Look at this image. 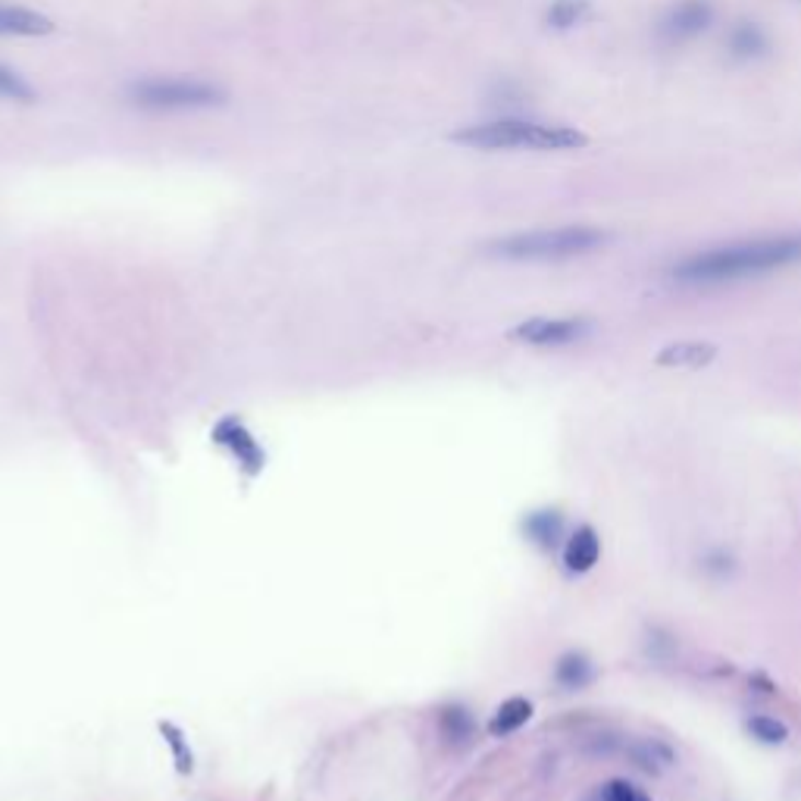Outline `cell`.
Instances as JSON below:
<instances>
[{
  "mask_svg": "<svg viewBox=\"0 0 801 801\" xmlns=\"http://www.w3.org/2000/svg\"><path fill=\"white\" fill-rule=\"evenodd\" d=\"M801 260V235H779V239H755L735 245L708 247L692 254L673 267V279L686 286H723L764 276L774 269L792 267Z\"/></svg>",
  "mask_w": 801,
  "mask_h": 801,
  "instance_id": "1",
  "label": "cell"
},
{
  "mask_svg": "<svg viewBox=\"0 0 801 801\" xmlns=\"http://www.w3.org/2000/svg\"><path fill=\"white\" fill-rule=\"evenodd\" d=\"M454 141L479 151H570L582 148L585 135L570 126H548L535 119H495L454 132Z\"/></svg>",
  "mask_w": 801,
  "mask_h": 801,
  "instance_id": "2",
  "label": "cell"
},
{
  "mask_svg": "<svg viewBox=\"0 0 801 801\" xmlns=\"http://www.w3.org/2000/svg\"><path fill=\"white\" fill-rule=\"evenodd\" d=\"M607 242V235L595 225H560V229H533L491 242L489 254L501 260H570L595 251Z\"/></svg>",
  "mask_w": 801,
  "mask_h": 801,
  "instance_id": "3",
  "label": "cell"
},
{
  "mask_svg": "<svg viewBox=\"0 0 801 801\" xmlns=\"http://www.w3.org/2000/svg\"><path fill=\"white\" fill-rule=\"evenodd\" d=\"M129 101L144 111H207L223 104L225 91L204 79H141L129 85Z\"/></svg>",
  "mask_w": 801,
  "mask_h": 801,
  "instance_id": "4",
  "label": "cell"
},
{
  "mask_svg": "<svg viewBox=\"0 0 801 801\" xmlns=\"http://www.w3.org/2000/svg\"><path fill=\"white\" fill-rule=\"evenodd\" d=\"M713 23V3L711 0H676L664 13V20L658 25L661 38L668 45H686L692 38L705 35Z\"/></svg>",
  "mask_w": 801,
  "mask_h": 801,
  "instance_id": "5",
  "label": "cell"
},
{
  "mask_svg": "<svg viewBox=\"0 0 801 801\" xmlns=\"http://www.w3.org/2000/svg\"><path fill=\"white\" fill-rule=\"evenodd\" d=\"M592 329L589 320H548V316H535L520 323L511 333L516 341H526V345H538V348H557V345H573L579 338H585Z\"/></svg>",
  "mask_w": 801,
  "mask_h": 801,
  "instance_id": "6",
  "label": "cell"
},
{
  "mask_svg": "<svg viewBox=\"0 0 801 801\" xmlns=\"http://www.w3.org/2000/svg\"><path fill=\"white\" fill-rule=\"evenodd\" d=\"M213 442H220V445L229 448V451H232V457H235V461H239V464H242L251 476H254V473H260L264 464H267V457H264L260 445L254 442V436H251V432H247L245 426L239 423L235 417H229V420H223V423L213 429Z\"/></svg>",
  "mask_w": 801,
  "mask_h": 801,
  "instance_id": "7",
  "label": "cell"
},
{
  "mask_svg": "<svg viewBox=\"0 0 801 801\" xmlns=\"http://www.w3.org/2000/svg\"><path fill=\"white\" fill-rule=\"evenodd\" d=\"M54 23L25 7H0V38H38L50 35Z\"/></svg>",
  "mask_w": 801,
  "mask_h": 801,
  "instance_id": "8",
  "label": "cell"
},
{
  "mask_svg": "<svg viewBox=\"0 0 801 801\" xmlns=\"http://www.w3.org/2000/svg\"><path fill=\"white\" fill-rule=\"evenodd\" d=\"M713 357H717V348L711 341H676V345L661 348L658 367H664V370H701L711 363Z\"/></svg>",
  "mask_w": 801,
  "mask_h": 801,
  "instance_id": "9",
  "label": "cell"
},
{
  "mask_svg": "<svg viewBox=\"0 0 801 801\" xmlns=\"http://www.w3.org/2000/svg\"><path fill=\"white\" fill-rule=\"evenodd\" d=\"M727 50L733 60H757L770 50V42H767V32L761 28L757 23H735L727 35Z\"/></svg>",
  "mask_w": 801,
  "mask_h": 801,
  "instance_id": "10",
  "label": "cell"
},
{
  "mask_svg": "<svg viewBox=\"0 0 801 801\" xmlns=\"http://www.w3.org/2000/svg\"><path fill=\"white\" fill-rule=\"evenodd\" d=\"M601 542L592 526H579L577 533L570 535L567 548H564V564L573 570V573H589L595 564H599Z\"/></svg>",
  "mask_w": 801,
  "mask_h": 801,
  "instance_id": "11",
  "label": "cell"
},
{
  "mask_svg": "<svg viewBox=\"0 0 801 801\" xmlns=\"http://www.w3.org/2000/svg\"><path fill=\"white\" fill-rule=\"evenodd\" d=\"M530 717H533V705L526 701V698H508L495 717H491V735H511L516 733L523 723H530Z\"/></svg>",
  "mask_w": 801,
  "mask_h": 801,
  "instance_id": "12",
  "label": "cell"
},
{
  "mask_svg": "<svg viewBox=\"0 0 801 801\" xmlns=\"http://www.w3.org/2000/svg\"><path fill=\"white\" fill-rule=\"evenodd\" d=\"M564 533V520L557 511H538L526 520V535L542 548H555Z\"/></svg>",
  "mask_w": 801,
  "mask_h": 801,
  "instance_id": "13",
  "label": "cell"
},
{
  "mask_svg": "<svg viewBox=\"0 0 801 801\" xmlns=\"http://www.w3.org/2000/svg\"><path fill=\"white\" fill-rule=\"evenodd\" d=\"M629 757L642 767V770H664L668 764H673V752H670L664 742H658V739H642V742H632L629 748Z\"/></svg>",
  "mask_w": 801,
  "mask_h": 801,
  "instance_id": "14",
  "label": "cell"
},
{
  "mask_svg": "<svg viewBox=\"0 0 801 801\" xmlns=\"http://www.w3.org/2000/svg\"><path fill=\"white\" fill-rule=\"evenodd\" d=\"M555 676L564 689H582L585 683H592V664L582 654H564Z\"/></svg>",
  "mask_w": 801,
  "mask_h": 801,
  "instance_id": "15",
  "label": "cell"
},
{
  "mask_svg": "<svg viewBox=\"0 0 801 801\" xmlns=\"http://www.w3.org/2000/svg\"><path fill=\"white\" fill-rule=\"evenodd\" d=\"M589 16V3L585 0H555L545 13V23L552 28H573Z\"/></svg>",
  "mask_w": 801,
  "mask_h": 801,
  "instance_id": "16",
  "label": "cell"
},
{
  "mask_svg": "<svg viewBox=\"0 0 801 801\" xmlns=\"http://www.w3.org/2000/svg\"><path fill=\"white\" fill-rule=\"evenodd\" d=\"M160 733H163L166 745H170V748H173V755H176L178 774H191V767H195V757H191L188 745H185V735H182V730H178V727H173V723H160Z\"/></svg>",
  "mask_w": 801,
  "mask_h": 801,
  "instance_id": "17",
  "label": "cell"
},
{
  "mask_svg": "<svg viewBox=\"0 0 801 801\" xmlns=\"http://www.w3.org/2000/svg\"><path fill=\"white\" fill-rule=\"evenodd\" d=\"M0 97H7V101H23V104H28V101L35 97V89L25 82L20 72L0 67Z\"/></svg>",
  "mask_w": 801,
  "mask_h": 801,
  "instance_id": "18",
  "label": "cell"
},
{
  "mask_svg": "<svg viewBox=\"0 0 801 801\" xmlns=\"http://www.w3.org/2000/svg\"><path fill=\"white\" fill-rule=\"evenodd\" d=\"M748 730H752V735H755V739L767 742V745H782V742L789 739V730H786V723H779V720H774V717H764V713L748 720Z\"/></svg>",
  "mask_w": 801,
  "mask_h": 801,
  "instance_id": "19",
  "label": "cell"
},
{
  "mask_svg": "<svg viewBox=\"0 0 801 801\" xmlns=\"http://www.w3.org/2000/svg\"><path fill=\"white\" fill-rule=\"evenodd\" d=\"M601 801H648L632 782L626 779H611L604 789H601Z\"/></svg>",
  "mask_w": 801,
  "mask_h": 801,
  "instance_id": "20",
  "label": "cell"
}]
</instances>
